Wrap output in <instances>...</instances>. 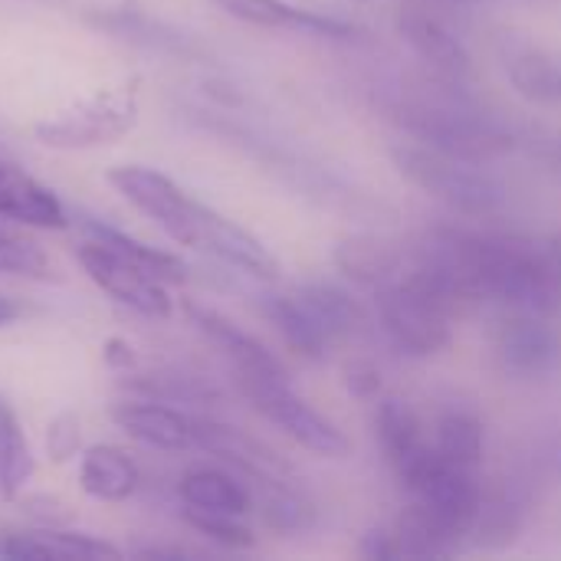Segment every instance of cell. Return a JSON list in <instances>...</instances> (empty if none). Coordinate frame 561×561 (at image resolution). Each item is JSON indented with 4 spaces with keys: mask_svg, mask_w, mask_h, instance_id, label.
I'll use <instances>...</instances> for the list:
<instances>
[{
    "mask_svg": "<svg viewBox=\"0 0 561 561\" xmlns=\"http://www.w3.org/2000/svg\"><path fill=\"white\" fill-rule=\"evenodd\" d=\"M523 533V500L513 490H493L480 496L470 533L483 549H506Z\"/></svg>",
    "mask_w": 561,
    "mask_h": 561,
    "instance_id": "obj_23",
    "label": "cell"
},
{
    "mask_svg": "<svg viewBox=\"0 0 561 561\" xmlns=\"http://www.w3.org/2000/svg\"><path fill=\"white\" fill-rule=\"evenodd\" d=\"M506 72L523 99L561 105V56L539 46H516L506 56Z\"/></svg>",
    "mask_w": 561,
    "mask_h": 561,
    "instance_id": "obj_21",
    "label": "cell"
},
{
    "mask_svg": "<svg viewBox=\"0 0 561 561\" xmlns=\"http://www.w3.org/2000/svg\"><path fill=\"white\" fill-rule=\"evenodd\" d=\"M467 247L483 286V299H496L513 312L536 316H552L561 309V276L546 250L490 233H467Z\"/></svg>",
    "mask_w": 561,
    "mask_h": 561,
    "instance_id": "obj_1",
    "label": "cell"
},
{
    "mask_svg": "<svg viewBox=\"0 0 561 561\" xmlns=\"http://www.w3.org/2000/svg\"><path fill=\"white\" fill-rule=\"evenodd\" d=\"M398 33L424 62H431L444 76L460 79L473 69L470 49L463 46V39L424 10H404L398 16Z\"/></svg>",
    "mask_w": 561,
    "mask_h": 561,
    "instance_id": "obj_16",
    "label": "cell"
},
{
    "mask_svg": "<svg viewBox=\"0 0 561 561\" xmlns=\"http://www.w3.org/2000/svg\"><path fill=\"white\" fill-rule=\"evenodd\" d=\"M13 233H16V230H13V227H10L7 220H0V247H3V243H7V240L13 237Z\"/></svg>",
    "mask_w": 561,
    "mask_h": 561,
    "instance_id": "obj_36",
    "label": "cell"
},
{
    "mask_svg": "<svg viewBox=\"0 0 561 561\" xmlns=\"http://www.w3.org/2000/svg\"><path fill=\"white\" fill-rule=\"evenodd\" d=\"M546 256L552 260L556 273H559V276H561V237H556V240H549V247H546Z\"/></svg>",
    "mask_w": 561,
    "mask_h": 561,
    "instance_id": "obj_35",
    "label": "cell"
},
{
    "mask_svg": "<svg viewBox=\"0 0 561 561\" xmlns=\"http://www.w3.org/2000/svg\"><path fill=\"white\" fill-rule=\"evenodd\" d=\"M20 312H23V309H20V302L0 293V329H7L10 322H16V319H20Z\"/></svg>",
    "mask_w": 561,
    "mask_h": 561,
    "instance_id": "obj_33",
    "label": "cell"
},
{
    "mask_svg": "<svg viewBox=\"0 0 561 561\" xmlns=\"http://www.w3.org/2000/svg\"><path fill=\"white\" fill-rule=\"evenodd\" d=\"M375 431L381 440L385 457L394 463V470H401L411 457H417L427 444L421 437V424L414 417V411L398 401V398H385L375 411Z\"/></svg>",
    "mask_w": 561,
    "mask_h": 561,
    "instance_id": "obj_24",
    "label": "cell"
},
{
    "mask_svg": "<svg viewBox=\"0 0 561 561\" xmlns=\"http://www.w3.org/2000/svg\"><path fill=\"white\" fill-rule=\"evenodd\" d=\"M546 463H549L552 477L561 480V434H556V440L549 444V450H546Z\"/></svg>",
    "mask_w": 561,
    "mask_h": 561,
    "instance_id": "obj_34",
    "label": "cell"
},
{
    "mask_svg": "<svg viewBox=\"0 0 561 561\" xmlns=\"http://www.w3.org/2000/svg\"><path fill=\"white\" fill-rule=\"evenodd\" d=\"M102 358L115 371H135V365H138V355H135V348L125 339H108L102 345Z\"/></svg>",
    "mask_w": 561,
    "mask_h": 561,
    "instance_id": "obj_32",
    "label": "cell"
},
{
    "mask_svg": "<svg viewBox=\"0 0 561 561\" xmlns=\"http://www.w3.org/2000/svg\"><path fill=\"white\" fill-rule=\"evenodd\" d=\"M138 125V79L102 85L69 108L43 118L33 135L53 151H92L115 145Z\"/></svg>",
    "mask_w": 561,
    "mask_h": 561,
    "instance_id": "obj_3",
    "label": "cell"
},
{
    "mask_svg": "<svg viewBox=\"0 0 561 561\" xmlns=\"http://www.w3.org/2000/svg\"><path fill=\"white\" fill-rule=\"evenodd\" d=\"M105 181L115 187L122 201H128L138 214H145L178 247L201 253L214 207L194 201L178 181H171L164 171L148 164H115L105 171Z\"/></svg>",
    "mask_w": 561,
    "mask_h": 561,
    "instance_id": "obj_4",
    "label": "cell"
},
{
    "mask_svg": "<svg viewBox=\"0 0 561 561\" xmlns=\"http://www.w3.org/2000/svg\"><path fill=\"white\" fill-rule=\"evenodd\" d=\"M483 447H486V437H483L480 417H473L470 411H447L440 417L434 450L447 463L463 467V470H473L483 460Z\"/></svg>",
    "mask_w": 561,
    "mask_h": 561,
    "instance_id": "obj_25",
    "label": "cell"
},
{
    "mask_svg": "<svg viewBox=\"0 0 561 561\" xmlns=\"http://www.w3.org/2000/svg\"><path fill=\"white\" fill-rule=\"evenodd\" d=\"M237 385L243 398L250 401V408L260 417H266L273 427H279L289 440H296L302 450L332 457V460H342L348 454V437L289 388V375L240 371Z\"/></svg>",
    "mask_w": 561,
    "mask_h": 561,
    "instance_id": "obj_5",
    "label": "cell"
},
{
    "mask_svg": "<svg viewBox=\"0 0 561 561\" xmlns=\"http://www.w3.org/2000/svg\"><path fill=\"white\" fill-rule=\"evenodd\" d=\"M302 302L312 309V316L322 322V329L335 339L355 332L362 325V309L358 302L342 289V286H332V283H309L299 289Z\"/></svg>",
    "mask_w": 561,
    "mask_h": 561,
    "instance_id": "obj_27",
    "label": "cell"
},
{
    "mask_svg": "<svg viewBox=\"0 0 561 561\" xmlns=\"http://www.w3.org/2000/svg\"><path fill=\"white\" fill-rule=\"evenodd\" d=\"M108 417L122 434H128L131 440L151 450H164V454L197 450V417L184 414L181 408L168 401L135 394V398L112 404Z\"/></svg>",
    "mask_w": 561,
    "mask_h": 561,
    "instance_id": "obj_9",
    "label": "cell"
},
{
    "mask_svg": "<svg viewBox=\"0 0 561 561\" xmlns=\"http://www.w3.org/2000/svg\"><path fill=\"white\" fill-rule=\"evenodd\" d=\"M394 539H398L401 556H408V559H437V556H447L454 549V542H457L444 529V523L427 506H421V503H414L398 519Z\"/></svg>",
    "mask_w": 561,
    "mask_h": 561,
    "instance_id": "obj_26",
    "label": "cell"
},
{
    "mask_svg": "<svg viewBox=\"0 0 561 561\" xmlns=\"http://www.w3.org/2000/svg\"><path fill=\"white\" fill-rule=\"evenodd\" d=\"M394 168L424 194L467 217H490L506 204V187L480 161L450 158L427 145H394Z\"/></svg>",
    "mask_w": 561,
    "mask_h": 561,
    "instance_id": "obj_2",
    "label": "cell"
},
{
    "mask_svg": "<svg viewBox=\"0 0 561 561\" xmlns=\"http://www.w3.org/2000/svg\"><path fill=\"white\" fill-rule=\"evenodd\" d=\"M362 556L365 559H401V549H398V539H394V533H385V529H375V533H368L365 536V542H362Z\"/></svg>",
    "mask_w": 561,
    "mask_h": 561,
    "instance_id": "obj_31",
    "label": "cell"
},
{
    "mask_svg": "<svg viewBox=\"0 0 561 561\" xmlns=\"http://www.w3.org/2000/svg\"><path fill=\"white\" fill-rule=\"evenodd\" d=\"M404 128L427 148L463 161H486L503 154L513 141L510 135L483 115L450 108V105H411L404 108Z\"/></svg>",
    "mask_w": 561,
    "mask_h": 561,
    "instance_id": "obj_7",
    "label": "cell"
},
{
    "mask_svg": "<svg viewBox=\"0 0 561 561\" xmlns=\"http://www.w3.org/2000/svg\"><path fill=\"white\" fill-rule=\"evenodd\" d=\"M178 496L191 510L233 513V516H247L253 510L250 486L240 477L217 467H191L178 483Z\"/></svg>",
    "mask_w": 561,
    "mask_h": 561,
    "instance_id": "obj_18",
    "label": "cell"
},
{
    "mask_svg": "<svg viewBox=\"0 0 561 561\" xmlns=\"http://www.w3.org/2000/svg\"><path fill=\"white\" fill-rule=\"evenodd\" d=\"M76 263L82 266V273L118 306H125L128 312L151 319V322H164L174 312V299L168 293V283H161L158 276H151L148 270L135 266L131 260L118 256L115 250L95 243V240H82L76 250Z\"/></svg>",
    "mask_w": 561,
    "mask_h": 561,
    "instance_id": "obj_8",
    "label": "cell"
},
{
    "mask_svg": "<svg viewBox=\"0 0 561 561\" xmlns=\"http://www.w3.org/2000/svg\"><path fill=\"white\" fill-rule=\"evenodd\" d=\"M345 385L355 398H375L381 391V375L375 365L368 362H355L348 371H345Z\"/></svg>",
    "mask_w": 561,
    "mask_h": 561,
    "instance_id": "obj_30",
    "label": "cell"
},
{
    "mask_svg": "<svg viewBox=\"0 0 561 561\" xmlns=\"http://www.w3.org/2000/svg\"><path fill=\"white\" fill-rule=\"evenodd\" d=\"M378 316L394 342L411 358H431L450 345V309L431 296L414 276L378 289Z\"/></svg>",
    "mask_w": 561,
    "mask_h": 561,
    "instance_id": "obj_6",
    "label": "cell"
},
{
    "mask_svg": "<svg viewBox=\"0 0 561 561\" xmlns=\"http://www.w3.org/2000/svg\"><path fill=\"white\" fill-rule=\"evenodd\" d=\"M46 457L49 463H69L82 454V424L72 411H59L49 424H46Z\"/></svg>",
    "mask_w": 561,
    "mask_h": 561,
    "instance_id": "obj_29",
    "label": "cell"
},
{
    "mask_svg": "<svg viewBox=\"0 0 561 561\" xmlns=\"http://www.w3.org/2000/svg\"><path fill=\"white\" fill-rule=\"evenodd\" d=\"M79 227H82V233H85L89 240H95V243L115 250L118 256L131 260L135 266L148 270L151 276H158V279L168 283V286L187 279L184 260L174 256V253H168V250H158V247H151V243H141L138 237H131V233H125V230H118V227H112V224H102V220H95V217H82Z\"/></svg>",
    "mask_w": 561,
    "mask_h": 561,
    "instance_id": "obj_20",
    "label": "cell"
},
{
    "mask_svg": "<svg viewBox=\"0 0 561 561\" xmlns=\"http://www.w3.org/2000/svg\"><path fill=\"white\" fill-rule=\"evenodd\" d=\"M0 556L13 561H102L122 559L125 552L99 536L66 526H39L33 533H13L0 542Z\"/></svg>",
    "mask_w": 561,
    "mask_h": 561,
    "instance_id": "obj_14",
    "label": "cell"
},
{
    "mask_svg": "<svg viewBox=\"0 0 561 561\" xmlns=\"http://www.w3.org/2000/svg\"><path fill=\"white\" fill-rule=\"evenodd\" d=\"M141 486V470L128 450L92 444L79 454V490L95 503H128Z\"/></svg>",
    "mask_w": 561,
    "mask_h": 561,
    "instance_id": "obj_15",
    "label": "cell"
},
{
    "mask_svg": "<svg viewBox=\"0 0 561 561\" xmlns=\"http://www.w3.org/2000/svg\"><path fill=\"white\" fill-rule=\"evenodd\" d=\"M181 312H184V319L191 322V329L204 339V342H210L230 365H233V371L240 375V371H260V375H286V368H283V362L256 339V335H250L247 329H240L233 319H227L224 312H217V309H210V306H201V302H184L181 306Z\"/></svg>",
    "mask_w": 561,
    "mask_h": 561,
    "instance_id": "obj_11",
    "label": "cell"
},
{
    "mask_svg": "<svg viewBox=\"0 0 561 561\" xmlns=\"http://www.w3.org/2000/svg\"><path fill=\"white\" fill-rule=\"evenodd\" d=\"M496 358L506 368V375L516 378H546L559 368L561 339L546 322V316L536 312H516L503 322L496 335Z\"/></svg>",
    "mask_w": 561,
    "mask_h": 561,
    "instance_id": "obj_10",
    "label": "cell"
},
{
    "mask_svg": "<svg viewBox=\"0 0 561 561\" xmlns=\"http://www.w3.org/2000/svg\"><path fill=\"white\" fill-rule=\"evenodd\" d=\"M184 523L197 536H204V539H210V542H217L224 549H250L256 542L253 533L247 529L243 516H233V513H210V510L184 506Z\"/></svg>",
    "mask_w": 561,
    "mask_h": 561,
    "instance_id": "obj_28",
    "label": "cell"
},
{
    "mask_svg": "<svg viewBox=\"0 0 561 561\" xmlns=\"http://www.w3.org/2000/svg\"><path fill=\"white\" fill-rule=\"evenodd\" d=\"M217 10L227 16L260 26V30H293V33H309V36H325V39H355L358 26L345 23L329 13L302 10L286 0H210Z\"/></svg>",
    "mask_w": 561,
    "mask_h": 561,
    "instance_id": "obj_13",
    "label": "cell"
},
{
    "mask_svg": "<svg viewBox=\"0 0 561 561\" xmlns=\"http://www.w3.org/2000/svg\"><path fill=\"white\" fill-rule=\"evenodd\" d=\"M332 263L358 286L365 289H385L388 283H394L401 256L391 243H385L381 237L371 233H355L335 243L332 250Z\"/></svg>",
    "mask_w": 561,
    "mask_h": 561,
    "instance_id": "obj_17",
    "label": "cell"
},
{
    "mask_svg": "<svg viewBox=\"0 0 561 561\" xmlns=\"http://www.w3.org/2000/svg\"><path fill=\"white\" fill-rule=\"evenodd\" d=\"M33 473H36V460L23 434V424L10 408V401L0 394V500L3 503L20 500Z\"/></svg>",
    "mask_w": 561,
    "mask_h": 561,
    "instance_id": "obj_22",
    "label": "cell"
},
{
    "mask_svg": "<svg viewBox=\"0 0 561 561\" xmlns=\"http://www.w3.org/2000/svg\"><path fill=\"white\" fill-rule=\"evenodd\" d=\"M266 322L279 332V339L302 358H322L332 345V335L322 329V322L312 316V309L302 302L299 293L293 296H266L263 299Z\"/></svg>",
    "mask_w": 561,
    "mask_h": 561,
    "instance_id": "obj_19",
    "label": "cell"
},
{
    "mask_svg": "<svg viewBox=\"0 0 561 561\" xmlns=\"http://www.w3.org/2000/svg\"><path fill=\"white\" fill-rule=\"evenodd\" d=\"M0 220L16 227H36V230L69 227V214L62 201L26 168L7 158H0Z\"/></svg>",
    "mask_w": 561,
    "mask_h": 561,
    "instance_id": "obj_12",
    "label": "cell"
}]
</instances>
